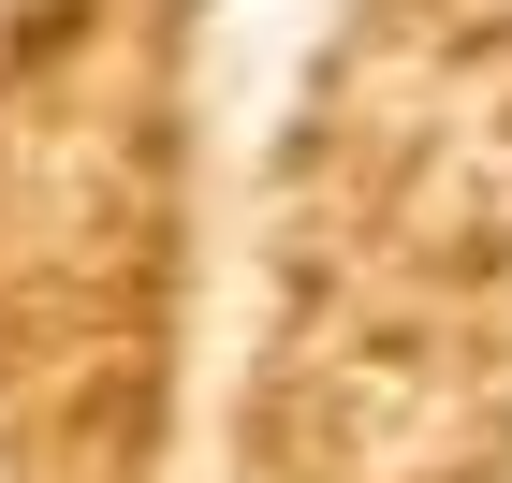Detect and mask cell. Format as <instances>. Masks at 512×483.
Segmentation results:
<instances>
[]
</instances>
